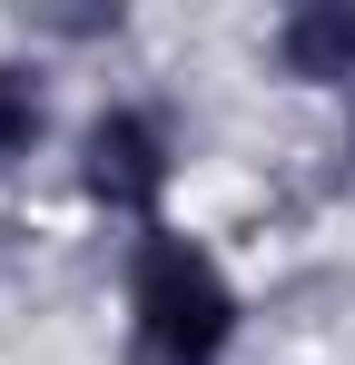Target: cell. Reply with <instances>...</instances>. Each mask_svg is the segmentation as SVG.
Returning a JSON list of instances; mask_svg holds the SVG:
<instances>
[{
  "label": "cell",
  "instance_id": "4",
  "mask_svg": "<svg viewBox=\"0 0 355 365\" xmlns=\"http://www.w3.org/2000/svg\"><path fill=\"white\" fill-rule=\"evenodd\" d=\"M50 138V69L40 60H0V168L40 158Z\"/></svg>",
  "mask_w": 355,
  "mask_h": 365
},
{
  "label": "cell",
  "instance_id": "6",
  "mask_svg": "<svg viewBox=\"0 0 355 365\" xmlns=\"http://www.w3.org/2000/svg\"><path fill=\"white\" fill-rule=\"evenodd\" d=\"M346 158H355V99H346Z\"/></svg>",
  "mask_w": 355,
  "mask_h": 365
},
{
  "label": "cell",
  "instance_id": "5",
  "mask_svg": "<svg viewBox=\"0 0 355 365\" xmlns=\"http://www.w3.org/2000/svg\"><path fill=\"white\" fill-rule=\"evenodd\" d=\"M40 30H59V40H99V30H118V10H40Z\"/></svg>",
  "mask_w": 355,
  "mask_h": 365
},
{
  "label": "cell",
  "instance_id": "1",
  "mask_svg": "<svg viewBox=\"0 0 355 365\" xmlns=\"http://www.w3.org/2000/svg\"><path fill=\"white\" fill-rule=\"evenodd\" d=\"M237 287L187 227H138L128 247V365H227Z\"/></svg>",
  "mask_w": 355,
  "mask_h": 365
},
{
  "label": "cell",
  "instance_id": "3",
  "mask_svg": "<svg viewBox=\"0 0 355 365\" xmlns=\"http://www.w3.org/2000/svg\"><path fill=\"white\" fill-rule=\"evenodd\" d=\"M267 50L296 89H346L355 99V0H296Z\"/></svg>",
  "mask_w": 355,
  "mask_h": 365
},
{
  "label": "cell",
  "instance_id": "2",
  "mask_svg": "<svg viewBox=\"0 0 355 365\" xmlns=\"http://www.w3.org/2000/svg\"><path fill=\"white\" fill-rule=\"evenodd\" d=\"M178 178V138L158 109H138V99H118L99 119L79 128V187L109 207V217H138V227H158V197Z\"/></svg>",
  "mask_w": 355,
  "mask_h": 365
}]
</instances>
